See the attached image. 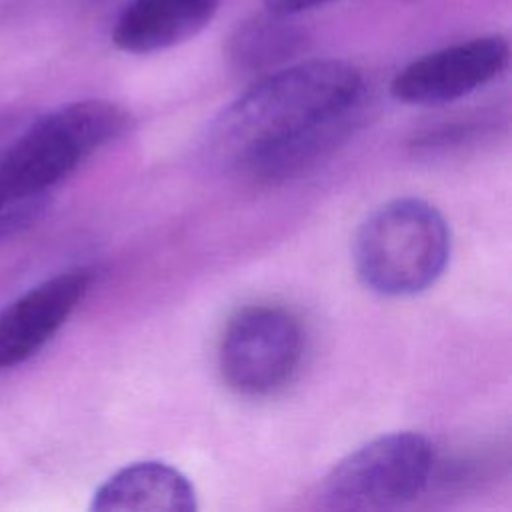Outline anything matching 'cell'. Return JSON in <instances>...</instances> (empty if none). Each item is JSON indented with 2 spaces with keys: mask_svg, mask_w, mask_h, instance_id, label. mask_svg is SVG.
Listing matches in <instances>:
<instances>
[{
  "mask_svg": "<svg viewBox=\"0 0 512 512\" xmlns=\"http://www.w3.org/2000/svg\"><path fill=\"white\" fill-rule=\"evenodd\" d=\"M290 18L266 10L238 24L228 42L232 66L244 74L262 76L290 64L304 46V34Z\"/></svg>",
  "mask_w": 512,
  "mask_h": 512,
  "instance_id": "30bf717a",
  "label": "cell"
},
{
  "mask_svg": "<svg viewBox=\"0 0 512 512\" xmlns=\"http://www.w3.org/2000/svg\"><path fill=\"white\" fill-rule=\"evenodd\" d=\"M196 508V490L188 476L162 460L120 468L96 488L90 504L96 512H192Z\"/></svg>",
  "mask_w": 512,
  "mask_h": 512,
  "instance_id": "9c48e42d",
  "label": "cell"
},
{
  "mask_svg": "<svg viewBox=\"0 0 512 512\" xmlns=\"http://www.w3.org/2000/svg\"><path fill=\"white\" fill-rule=\"evenodd\" d=\"M304 356V330L296 314L276 304L236 310L218 342L222 382L242 396H270L296 374Z\"/></svg>",
  "mask_w": 512,
  "mask_h": 512,
  "instance_id": "5b68a950",
  "label": "cell"
},
{
  "mask_svg": "<svg viewBox=\"0 0 512 512\" xmlns=\"http://www.w3.org/2000/svg\"><path fill=\"white\" fill-rule=\"evenodd\" d=\"M262 2L268 12H274L280 16H296L300 12L324 6L332 0H262Z\"/></svg>",
  "mask_w": 512,
  "mask_h": 512,
  "instance_id": "8fae6325",
  "label": "cell"
},
{
  "mask_svg": "<svg viewBox=\"0 0 512 512\" xmlns=\"http://www.w3.org/2000/svg\"><path fill=\"white\" fill-rule=\"evenodd\" d=\"M92 282L94 270L76 266L10 302L0 312V370L14 368L40 352L84 300Z\"/></svg>",
  "mask_w": 512,
  "mask_h": 512,
  "instance_id": "52a82bcc",
  "label": "cell"
},
{
  "mask_svg": "<svg viewBox=\"0 0 512 512\" xmlns=\"http://www.w3.org/2000/svg\"><path fill=\"white\" fill-rule=\"evenodd\" d=\"M434 466L428 438L390 432L344 456L322 480L318 500L330 510L398 508L428 488Z\"/></svg>",
  "mask_w": 512,
  "mask_h": 512,
  "instance_id": "277c9868",
  "label": "cell"
},
{
  "mask_svg": "<svg viewBox=\"0 0 512 512\" xmlns=\"http://www.w3.org/2000/svg\"><path fill=\"white\" fill-rule=\"evenodd\" d=\"M128 128V110L102 98L68 102L42 114L0 152V210L48 198L58 182Z\"/></svg>",
  "mask_w": 512,
  "mask_h": 512,
  "instance_id": "7a4b0ae2",
  "label": "cell"
},
{
  "mask_svg": "<svg viewBox=\"0 0 512 512\" xmlns=\"http://www.w3.org/2000/svg\"><path fill=\"white\" fill-rule=\"evenodd\" d=\"M220 0H130L112 28V42L128 54H154L200 34Z\"/></svg>",
  "mask_w": 512,
  "mask_h": 512,
  "instance_id": "ba28073f",
  "label": "cell"
},
{
  "mask_svg": "<svg viewBox=\"0 0 512 512\" xmlns=\"http://www.w3.org/2000/svg\"><path fill=\"white\" fill-rule=\"evenodd\" d=\"M364 78L340 58L290 62L262 74L210 122L204 152L212 164L242 172L270 148L362 106Z\"/></svg>",
  "mask_w": 512,
  "mask_h": 512,
  "instance_id": "6da1fadb",
  "label": "cell"
},
{
  "mask_svg": "<svg viewBox=\"0 0 512 512\" xmlns=\"http://www.w3.org/2000/svg\"><path fill=\"white\" fill-rule=\"evenodd\" d=\"M508 60L510 46L504 36H476L406 64L392 78L390 94L408 106L450 104L496 80Z\"/></svg>",
  "mask_w": 512,
  "mask_h": 512,
  "instance_id": "8992f818",
  "label": "cell"
},
{
  "mask_svg": "<svg viewBox=\"0 0 512 512\" xmlns=\"http://www.w3.org/2000/svg\"><path fill=\"white\" fill-rule=\"evenodd\" d=\"M450 228L436 206L422 198L388 200L358 226L352 260L360 282L390 298L414 296L444 274Z\"/></svg>",
  "mask_w": 512,
  "mask_h": 512,
  "instance_id": "3957f363",
  "label": "cell"
}]
</instances>
